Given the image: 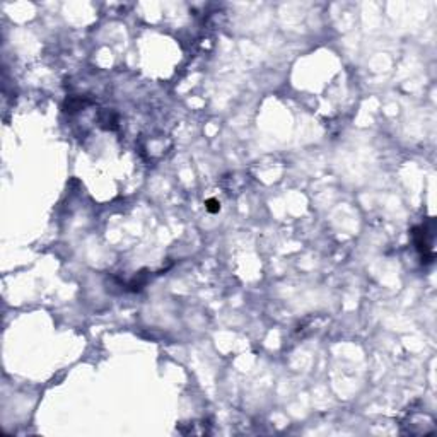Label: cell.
<instances>
[{"instance_id": "1", "label": "cell", "mask_w": 437, "mask_h": 437, "mask_svg": "<svg viewBox=\"0 0 437 437\" xmlns=\"http://www.w3.org/2000/svg\"><path fill=\"white\" fill-rule=\"evenodd\" d=\"M413 237H415V246L417 250L422 253V258H425L427 262H432L434 258V251H432V232L427 229V225H420L413 231Z\"/></svg>"}, {"instance_id": "2", "label": "cell", "mask_w": 437, "mask_h": 437, "mask_svg": "<svg viewBox=\"0 0 437 437\" xmlns=\"http://www.w3.org/2000/svg\"><path fill=\"white\" fill-rule=\"evenodd\" d=\"M207 210L212 214H216L220 210V203H218L217 200H214V198H210V200H207Z\"/></svg>"}]
</instances>
